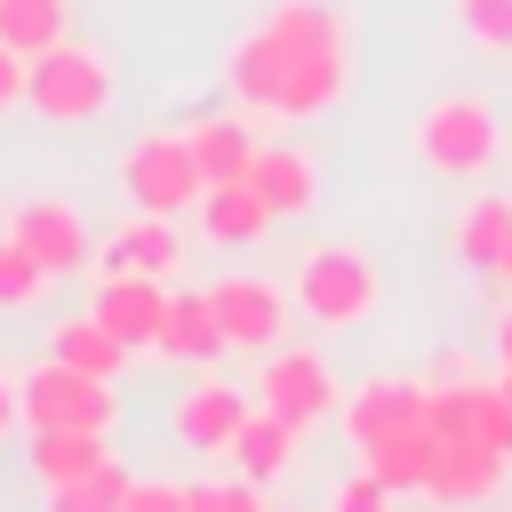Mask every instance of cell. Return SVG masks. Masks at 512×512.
<instances>
[{"label": "cell", "instance_id": "74e56055", "mask_svg": "<svg viewBox=\"0 0 512 512\" xmlns=\"http://www.w3.org/2000/svg\"><path fill=\"white\" fill-rule=\"evenodd\" d=\"M0 240H8V224H0Z\"/></svg>", "mask_w": 512, "mask_h": 512}, {"label": "cell", "instance_id": "f546056e", "mask_svg": "<svg viewBox=\"0 0 512 512\" xmlns=\"http://www.w3.org/2000/svg\"><path fill=\"white\" fill-rule=\"evenodd\" d=\"M16 104H32V56H16L0 40V112H16Z\"/></svg>", "mask_w": 512, "mask_h": 512}, {"label": "cell", "instance_id": "ba28073f", "mask_svg": "<svg viewBox=\"0 0 512 512\" xmlns=\"http://www.w3.org/2000/svg\"><path fill=\"white\" fill-rule=\"evenodd\" d=\"M208 304H216V320H224V344L232 352H280V336H288V288L280 280H256V272H232V280H216L208 288Z\"/></svg>", "mask_w": 512, "mask_h": 512}, {"label": "cell", "instance_id": "6da1fadb", "mask_svg": "<svg viewBox=\"0 0 512 512\" xmlns=\"http://www.w3.org/2000/svg\"><path fill=\"white\" fill-rule=\"evenodd\" d=\"M272 64H280V120H320L352 88V40L336 0H280L264 16Z\"/></svg>", "mask_w": 512, "mask_h": 512}, {"label": "cell", "instance_id": "2e32d148", "mask_svg": "<svg viewBox=\"0 0 512 512\" xmlns=\"http://www.w3.org/2000/svg\"><path fill=\"white\" fill-rule=\"evenodd\" d=\"M184 136H192V160L208 168V192L256 176V152H264V144H256V128H248L240 112H208V120H192Z\"/></svg>", "mask_w": 512, "mask_h": 512}, {"label": "cell", "instance_id": "cb8c5ba5", "mask_svg": "<svg viewBox=\"0 0 512 512\" xmlns=\"http://www.w3.org/2000/svg\"><path fill=\"white\" fill-rule=\"evenodd\" d=\"M128 488H136V472L112 456V464H96V472L48 488V512H128Z\"/></svg>", "mask_w": 512, "mask_h": 512}, {"label": "cell", "instance_id": "d4e9b609", "mask_svg": "<svg viewBox=\"0 0 512 512\" xmlns=\"http://www.w3.org/2000/svg\"><path fill=\"white\" fill-rule=\"evenodd\" d=\"M48 280H56V272L8 232V240H0V312H32V304L48 296Z\"/></svg>", "mask_w": 512, "mask_h": 512}, {"label": "cell", "instance_id": "8d00e7d4", "mask_svg": "<svg viewBox=\"0 0 512 512\" xmlns=\"http://www.w3.org/2000/svg\"><path fill=\"white\" fill-rule=\"evenodd\" d=\"M264 512H280V504H264Z\"/></svg>", "mask_w": 512, "mask_h": 512}, {"label": "cell", "instance_id": "3957f363", "mask_svg": "<svg viewBox=\"0 0 512 512\" xmlns=\"http://www.w3.org/2000/svg\"><path fill=\"white\" fill-rule=\"evenodd\" d=\"M296 312L304 320H320L328 336H344V328H360L368 312H376V296H384V280H376V264L352 248V240H320V248H304V264H296Z\"/></svg>", "mask_w": 512, "mask_h": 512}, {"label": "cell", "instance_id": "83f0119b", "mask_svg": "<svg viewBox=\"0 0 512 512\" xmlns=\"http://www.w3.org/2000/svg\"><path fill=\"white\" fill-rule=\"evenodd\" d=\"M184 512H264V496H256V480H192Z\"/></svg>", "mask_w": 512, "mask_h": 512}, {"label": "cell", "instance_id": "277c9868", "mask_svg": "<svg viewBox=\"0 0 512 512\" xmlns=\"http://www.w3.org/2000/svg\"><path fill=\"white\" fill-rule=\"evenodd\" d=\"M120 192H128L144 216H184V208L208 200V168L192 160V136L152 128V136H136V144L120 152Z\"/></svg>", "mask_w": 512, "mask_h": 512}, {"label": "cell", "instance_id": "7c38bea8", "mask_svg": "<svg viewBox=\"0 0 512 512\" xmlns=\"http://www.w3.org/2000/svg\"><path fill=\"white\" fill-rule=\"evenodd\" d=\"M8 232L64 280V272H80V264H96V240H88V216L72 208V200H24L16 216H8Z\"/></svg>", "mask_w": 512, "mask_h": 512}, {"label": "cell", "instance_id": "7402d4cb", "mask_svg": "<svg viewBox=\"0 0 512 512\" xmlns=\"http://www.w3.org/2000/svg\"><path fill=\"white\" fill-rule=\"evenodd\" d=\"M0 40L16 56H48L56 40H72V0H0Z\"/></svg>", "mask_w": 512, "mask_h": 512}, {"label": "cell", "instance_id": "5b68a950", "mask_svg": "<svg viewBox=\"0 0 512 512\" xmlns=\"http://www.w3.org/2000/svg\"><path fill=\"white\" fill-rule=\"evenodd\" d=\"M112 104V56L88 40H56L48 56H32V112L48 128H80Z\"/></svg>", "mask_w": 512, "mask_h": 512}, {"label": "cell", "instance_id": "4316f807", "mask_svg": "<svg viewBox=\"0 0 512 512\" xmlns=\"http://www.w3.org/2000/svg\"><path fill=\"white\" fill-rule=\"evenodd\" d=\"M456 24H464L488 56H512V0H456Z\"/></svg>", "mask_w": 512, "mask_h": 512}, {"label": "cell", "instance_id": "52a82bcc", "mask_svg": "<svg viewBox=\"0 0 512 512\" xmlns=\"http://www.w3.org/2000/svg\"><path fill=\"white\" fill-rule=\"evenodd\" d=\"M256 408H272V416H288L296 432H312V424H328L336 408H344V392H336V368L320 360V352H264V368H256Z\"/></svg>", "mask_w": 512, "mask_h": 512}, {"label": "cell", "instance_id": "836d02e7", "mask_svg": "<svg viewBox=\"0 0 512 512\" xmlns=\"http://www.w3.org/2000/svg\"><path fill=\"white\" fill-rule=\"evenodd\" d=\"M496 360L512 368V304H504V320H496Z\"/></svg>", "mask_w": 512, "mask_h": 512}, {"label": "cell", "instance_id": "d6986e66", "mask_svg": "<svg viewBox=\"0 0 512 512\" xmlns=\"http://www.w3.org/2000/svg\"><path fill=\"white\" fill-rule=\"evenodd\" d=\"M232 464H240V480L272 488V480L296 464V424H288V416H272V408H256V416L240 424V440H232Z\"/></svg>", "mask_w": 512, "mask_h": 512}, {"label": "cell", "instance_id": "30bf717a", "mask_svg": "<svg viewBox=\"0 0 512 512\" xmlns=\"http://www.w3.org/2000/svg\"><path fill=\"white\" fill-rule=\"evenodd\" d=\"M424 416H432V384H408V376H368V384L344 400V432H352V448L432 432Z\"/></svg>", "mask_w": 512, "mask_h": 512}, {"label": "cell", "instance_id": "5bb4252c", "mask_svg": "<svg viewBox=\"0 0 512 512\" xmlns=\"http://www.w3.org/2000/svg\"><path fill=\"white\" fill-rule=\"evenodd\" d=\"M512 464L496 456V448H480V440H432V464H424V496L432 504H480V496H496V480H504Z\"/></svg>", "mask_w": 512, "mask_h": 512}, {"label": "cell", "instance_id": "f1b7e54d", "mask_svg": "<svg viewBox=\"0 0 512 512\" xmlns=\"http://www.w3.org/2000/svg\"><path fill=\"white\" fill-rule=\"evenodd\" d=\"M328 512H392V488H384V480H376V472L360 464V472H352V480L336 488V504H328Z\"/></svg>", "mask_w": 512, "mask_h": 512}, {"label": "cell", "instance_id": "4fadbf2b", "mask_svg": "<svg viewBox=\"0 0 512 512\" xmlns=\"http://www.w3.org/2000/svg\"><path fill=\"white\" fill-rule=\"evenodd\" d=\"M88 312H96L128 352H152V344H160V320H168V288L144 280V272H128V280H96Z\"/></svg>", "mask_w": 512, "mask_h": 512}, {"label": "cell", "instance_id": "e575fe53", "mask_svg": "<svg viewBox=\"0 0 512 512\" xmlns=\"http://www.w3.org/2000/svg\"><path fill=\"white\" fill-rule=\"evenodd\" d=\"M488 280H496V296H512V248L496 256V272H488Z\"/></svg>", "mask_w": 512, "mask_h": 512}, {"label": "cell", "instance_id": "8fae6325", "mask_svg": "<svg viewBox=\"0 0 512 512\" xmlns=\"http://www.w3.org/2000/svg\"><path fill=\"white\" fill-rule=\"evenodd\" d=\"M192 248H184V232H176V216H128L104 248H96V280H128V272H144V280H168L176 264H184Z\"/></svg>", "mask_w": 512, "mask_h": 512}, {"label": "cell", "instance_id": "7a4b0ae2", "mask_svg": "<svg viewBox=\"0 0 512 512\" xmlns=\"http://www.w3.org/2000/svg\"><path fill=\"white\" fill-rule=\"evenodd\" d=\"M496 152H504V120H496L488 96L456 88V96H432V104H424V120H416V160H424L432 176L472 184V176L496 168Z\"/></svg>", "mask_w": 512, "mask_h": 512}, {"label": "cell", "instance_id": "d6a6232c", "mask_svg": "<svg viewBox=\"0 0 512 512\" xmlns=\"http://www.w3.org/2000/svg\"><path fill=\"white\" fill-rule=\"evenodd\" d=\"M8 424H24V392H16V376H0V432Z\"/></svg>", "mask_w": 512, "mask_h": 512}, {"label": "cell", "instance_id": "d590c367", "mask_svg": "<svg viewBox=\"0 0 512 512\" xmlns=\"http://www.w3.org/2000/svg\"><path fill=\"white\" fill-rule=\"evenodd\" d=\"M504 392H512V368H504Z\"/></svg>", "mask_w": 512, "mask_h": 512}, {"label": "cell", "instance_id": "603a6c76", "mask_svg": "<svg viewBox=\"0 0 512 512\" xmlns=\"http://www.w3.org/2000/svg\"><path fill=\"white\" fill-rule=\"evenodd\" d=\"M96 464H112L104 432H32V472H40V488H64V480H80V472H96Z\"/></svg>", "mask_w": 512, "mask_h": 512}, {"label": "cell", "instance_id": "9c48e42d", "mask_svg": "<svg viewBox=\"0 0 512 512\" xmlns=\"http://www.w3.org/2000/svg\"><path fill=\"white\" fill-rule=\"evenodd\" d=\"M248 416H256V400H248L240 384H224V376L184 384L176 408H168V424H176V440H184L192 456H232V440H240Z\"/></svg>", "mask_w": 512, "mask_h": 512}, {"label": "cell", "instance_id": "ac0fdd59", "mask_svg": "<svg viewBox=\"0 0 512 512\" xmlns=\"http://www.w3.org/2000/svg\"><path fill=\"white\" fill-rule=\"evenodd\" d=\"M48 360H64V368H80V376H104V384H120V368H128V344L96 320V312H80V320H56L48 328Z\"/></svg>", "mask_w": 512, "mask_h": 512}, {"label": "cell", "instance_id": "e0dca14e", "mask_svg": "<svg viewBox=\"0 0 512 512\" xmlns=\"http://www.w3.org/2000/svg\"><path fill=\"white\" fill-rule=\"evenodd\" d=\"M272 224H280V216H272V200L256 192V176H248V184H216V192L200 200V232H208L216 248H256Z\"/></svg>", "mask_w": 512, "mask_h": 512}, {"label": "cell", "instance_id": "8992f818", "mask_svg": "<svg viewBox=\"0 0 512 512\" xmlns=\"http://www.w3.org/2000/svg\"><path fill=\"white\" fill-rule=\"evenodd\" d=\"M16 392H24V424H32V432H112V416H120V392H112L104 376L64 368V360L24 368Z\"/></svg>", "mask_w": 512, "mask_h": 512}, {"label": "cell", "instance_id": "ffe728a7", "mask_svg": "<svg viewBox=\"0 0 512 512\" xmlns=\"http://www.w3.org/2000/svg\"><path fill=\"white\" fill-rule=\"evenodd\" d=\"M256 192L272 200V216H304L312 192H320L312 152H296V144H264V152H256Z\"/></svg>", "mask_w": 512, "mask_h": 512}, {"label": "cell", "instance_id": "9a60e30c", "mask_svg": "<svg viewBox=\"0 0 512 512\" xmlns=\"http://www.w3.org/2000/svg\"><path fill=\"white\" fill-rule=\"evenodd\" d=\"M152 352L176 360V368H208L216 352H232V344H224V320H216V304H208V288L168 296V320H160V344H152Z\"/></svg>", "mask_w": 512, "mask_h": 512}, {"label": "cell", "instance_id": "4dcf8cb0", "mask_svg": "<svg viewBox=\"0 0 512 512\" xmlns=\"http://www.w3.org/2000/svg\"><path fill=\"white\" fill-rule=\"evenodd\" d=\"M424 384H440V392H448V384H480V360H472V352H432Z\"/></svg>", "mask_w": 512, "mask_h": 512}, {"label": "cell", "instance_id": "484cf974", "mask_svg": "<svg viewBox=\"0 0 512 512\" xmlns=\"http://www.w3.org/2000/svg\"><path fill=\"white\" fill-rule=\"evenodd\" d=\"M464 416H472V440L512 464V392H504V376H496V384H488V376L464 384Z\"/></svg>", "mask_w": 512, "mask_h": 512}, {"label": "cell", "instance_id": "44dd1931", "mask_svg": "<svg viewBox=\"0 0 512 512\" xmlns=\"http://www.w3.org/2000/svg\"><path fill=\"white\" fill-rule=\"evenodd\" d=\"M504 248H512V192H488V200H472L464 224H456V264L488 280Z\"/></svg>", "mask_w": 512, "mask_h": 512}, {"label": "cell", "instance_id": "1f68e13d", "mask_svg": "<svg viewBox=\"0 0 512 512\" xmlns=\"http://www.w3.org/2000/svg\"><path fill=\"white\" fill-rule=\"evenodd\" d=\"M128 512H184V488L176 480H136L128 488Z\"/></svg>", "mask_w": 512, "mask_h": 512}]
</instances>
